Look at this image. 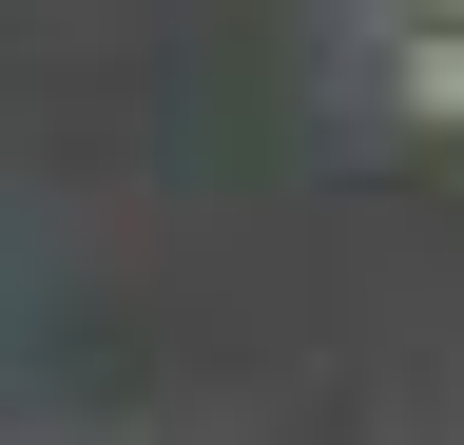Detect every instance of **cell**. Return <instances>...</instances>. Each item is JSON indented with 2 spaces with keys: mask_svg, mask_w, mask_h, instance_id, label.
Wrapping results in <instances>:
<instances>
[{
  "mask_svg": "<svg viewBox=\"0 0 464 445\" xmlns=\"http://www.w3.org/2000/svg\"><path fill=\"white\" fill-rule=\"evenodd\" d=\"M387 117L406 136H464V20H387Z\"/></svg>",
  "mask_w": 464,
  "mask_h": 445,
  "instance_id": "cell-1",
  "label": "cell"
},
{
  "mask_svg": "<svg viewBox=\"0 0 464 445\" xmlns=\"http://www.w3.org/2000/svg\"><path fill=\"white\" fill-rule=\"evenodd\" d=\"M387 20H464V0H387Z\"/></svg>",
  "mask_w": 464,
  "mask_h": 445,
  "instance_id": "cell-2",
  "label": "cell"
}]
</instances>
